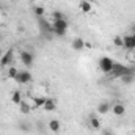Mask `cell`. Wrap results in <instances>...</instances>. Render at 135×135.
<instances>
[{"label":"cell","instance_id":"2","mask_svg":"<svg viewBox=\"0 0 135 135\" xmlns=\"http://www.w3.org/2000/svg\"><path fill=\"white\" fill-rule=\"evenodd\" d=\"M132 72V69H129L127 66H124V65H121V63H115L113 65V69H112V72L110 74H113L115 77H123V75H126V74H131Z\"/></svg>","mask_w":135,"mask_h":135},{"label":"cell","instance_id":"5","mask_svg":"<svg viewBox=\"0 0 135 135\" xmlns=\"http://www.w3.org/2000/svg\"><path fill=\"white\" fill-rule=\"evenodd\" d=\"M32 74H30V71H19L17 72V75H16V82L17 83H21V85H25V83H28V82H32Z\"/></svg>","mask_w":135,"mask_h":135},{"label":"cell","instance_id":"29","mask_svg":"<svg viewBox=\"0 0 135 135\" xmlns=\"http://www.w3.org/2000/svg\"><path fill=\"white\" fill-rule=\"evenodd\" d=\"M132 38H134V42H135V35H132Z\"/></svg>","mask_w":135,"mask_h":135},{"label":"cell","instance_id":"28","mask_svg":"<svg viewBox=\"0 0 135 135\" xmlns=\"http://www.w3.org/2000/svg\"><path fill=\"white\" fill-rule=\"evenodd\" d=\"M2 55H3V50H2V49H0V58H2Z\"/></svg>","mask_w":135,"mask_h":135},{"label":"cell","instance_id":"4","mask_svg":"<svg viewBox=\"0 0 135 135\" xmlns=\"http://www.w3.org/2000/svg\"><path fill=\"white\" fill-rule=\"evenodd\" d=\"M21 61H22V65L25 68H32L33 66V61H35V55L32 52H28V50H22L21 52Z\"/></svg>","mask_w":135,"mask_h":135},{"label":"cell","instance_id":"7","mask_svg":"<svg viewBox=\"0 0 135 135\" xmlns=\"http://www.w3.org/2000/svg\"><path fill=\"white\" fill-rule=\"evenodd\" d=\"M11 60H13V49L6 50V52L2 55V58H0V66H2V68L8 66V65L11 63Z\"/></svg>","mask_w":135,"mask_h":135},{"label":"cell","instance_id":"3","mask_svg":"<svg viewBox=\"0 0 135 135\" xmlns=\"http://www.w3.org/2000/svg\"><path fill=\"white\" fill-rule=\"evenodd\" d=\"M113 65H115V61L112 58H108V57H102L101 60H99V69H101L102 72H105V74L112 72Z\"/></svg>","mask_w":135,"mask_h":135},{"label":"cell","instance_id":"14","mask_svg":"<svg viewBox=\"0 0 135 135\" xmlns=\"http://www.w3.org/2000/svg\"><path fill=\"white\" fill-rule=\"evenodd\" d=\"M71 46H72V49H74V50H82V49L85 47V41H83L82 38H75V39L72 41V44H71Z\"/></svg>","mask_w":135,"mask_h":135},{"label":"cell","instance_id":"30","mask_svg":"<svg viewBox=\"0 0 135 135\" xmlns=\"http://www.w3.org/2000/svg\"><path fill=\"white\" fill-rule=\"evenodd\" d=\"M134 60H135V54H134Z\"/></svg>","mask_w":135,"mask_h":135},{"label":"cell","instance_id":"27","mask_svg":"<svg viewBox=\"0 0 135 135\" xmlns=\"http://www.w3.org/2000/svg\"><path fill=\"white\" fill-rule=\"evenodd\" d=\"M131 30H132V35H135V24H132V25H131Z\"/></svg>","mask_w":135,"mask_h":135},{"label":"cell","instance_id":"23","mask_svg":"<svg viewBox=\"0 0 135 135\" xmlns=\"http://www.w3.org/2000/svg\"><path fill=\"white\" fill-rule=\"evenodd\" d=\"M17 72H19V71H17V68H9V69H8V77H9V79H16V75H17Z\"/></svg>","mask_w":135,"mask_h":135},{"label":"cell","instance_id":"11","mask_svg":"<svg viewBox=\"0 0 135 135\" xmlns=\"http://www.w3.org/2000/svg\"><path fill=\"white\" fill-rule=\"evenodd\" d=\"M110 110H112V105H110L108 102H101V104L98 105V113H99V115H107Z\"/></svg>","mask_w":135,"mask_h":135},{"label":"cell","instance_id":"8","mask_svg":"<svg viewBox=\"0 0 135 135\" xmlns=\"http://www.w3.org/2000/svg\"><path fill=\"white\" fill-rule=\"evenodd\" d=\"M112 112L116 116H123L126 113V105L124 104H115V105H112Z\"/></svg>","mask_w":135,"mask_h":135},{"label":"cell","instance_id":"15","mask_svg":"<svg viewBox=\"0 0 135 135\" xmlns=\"http://www.w3.org/2000/svg\"><path fill=\"white\" fill-rule=\"evenodd\" d=\"M11 102L16 104V105H19V104L22 102V94H21V91H13V94H11Z\"/></svg>","mask_w":135,"mask_h":135},{"label":"cell","instance_id":"20","mask_svg":"<svg viewBox=\"0 0 135 135\" xmlns=\"http://www.w3.org/2000/svg\"><path fill=\"white\" fill-rule=\"evenodd\" d=\"M121 79H123V83L129 85V83H132V82L135 80V75H134V72H131V74H126V75H123Z\"/></svg>","mask_w":135,"mask_h":135},{"label":"cell","instance_id":"22","mask_svg":"<svg viewBox=\"0 0 135 135\" xmlns=\"http://www.w3.org/2000/svg\"><path fill=\"white\" fill-rule=\"evenodd\" d=\"M35 16H36V17H42V16H44V8H42V6H35Z\"/></svg>","mask_w":135,"mask_h":135},{"label":"cell","instance_id":"26","mask_svg":"<svg viewBox=\"0 0 135 135\" xmlns=\"http://www.w3.org/2000/svg\"><path fill=\"white\" fill-rule=\"evenodd\" d=\"M85 47H86V49H93V44H91V42H86V41H85Z\"/></svg>","mask_w":135,"mask_h":135},{"label":"cell","instance_id":"10","mask_svg":"<svg viewBox=\"0 0 135 135\" xmlns=\"http://www.w3.org/2000/svg\"><path fill=\"white\" fill-rule=\"evenodd\" d=\"M79 8H80L82 13H90V11L93 9V3H91L90 0H82V2L79 3Z\"/></svg>","mask_w":135,"mask_h":135},{"label":"cell","instance_id":"16","mask_svg":"<svg viewBox=\"0 0 135 135\" xmlns=\"http://www.w3.org/2000/svg\"><path fill=\"white\" fill-rule=\"evenodd\" d=\"M47 101V98H33V108H39V107H44V104Z\"/></svg>","mask_w":135,"mask_h":135},{"label":"cell","instance_id":"24","mask_svg":"<svg viewBox=\"0 0 135 135\" xmlns=\"http://www.w3.org/2000/svg\"><path fill=\"white\" fill-rule=\"evenodd\" d=\"M113 44H115L116 47H123V38H121V36H115V38H113Z\"/></svg>","mask_w":135,"mask_h":135},{"label":"cell","instance_id":"18","mask_svg":"<svg viewBox=\"0 0 135 135\" xmlns=\"http://www.w3.org/2000/svg\"><path fill=\"white\" fill-rule=\"evenodd\" d=\"M90 124H91V127L96 129V131L101 129V121H99V118H96V116H93V115L90 116Z\"/></svg>","mask_w":135,"mask_h":135},{"label":"cell","instance_id":"17","mask_svg":"<svg viewBox=\"0 0 135 135\" xmlns=\"http://www.w3.org/2000/svg\"><path fill=\"white\" fill-rule=\"evenodd\" d=\"M19 131H22L24 134H28V132L32 131L30 123H27V121H21V123H19Z\"/></svg>","mask_w":135,"mask_h":135},{"label":"cell","instance_id":"25","mask_svg":"<svg viewBox=\"0 0 135 135\" xmlns=\"http://www.w3.org/2000/svg\"><path fill=\"white\" fill-rule=\"evenodd\" d=\"M101 134L102 135H113V131H112V129H104Z\"/></svg>","mask_w":135,"mask_h":135},{"label":"cell","instance_id":"19","mask_svg":"<svg viewBox=\"0 0 135 135\" xmlns=\"http://www.w3.org/2000/svg\"><path fill=\"white\" fill-rule=\"evenodd\" d=\"M19 108H21V113H22V115H28L30 110H32V107H30L27 102H24V101L19 104Z\"/></svg>","mask_w":135,"mask_h":135},{"label":"cell","instance_id":"31","mask_svg":"<svg viewBox=\"0 0 135 135\" xmlns=\"http://www.w3.org/2000/svg\"><path fill=\"white\" fill-rule=\"evenodd\" d=\"M0 39H2V35H0Z\"/></svg>","mask_w":135,"mask_h":135},{"label":"cell","instance_id":"13","mask_svg":"<svg viewBox=\"0 0 135 135\" xmlns=\"http://www.w3.org/2000/svg\"><path fill=\"white\" fill-rule=\"evenodd\" d=\"M42 108H44L46 112H55V108H57V101H55V99H47Z\"/></svg>","mask_w":135,"mask_h":135},{"label":"cell","instance_id":"1","mask_svg":"<svg viewBox=\"0 0 135 135\" xmlns=\"http://www.w3.org/2000/svg\"><path fill=\"white\" fill-rule=\"evenodd\" d=\"M68 27H69V24H68L66 19H61V21H54V24H52V28H54V35H57V36H65L68 33Z\"/></svg>","mask_w":135,"mask_h":135},{"label":"cell","instance_id":"6","mask_svg":"<svg viewBox=\"0 0 135 135\" xmlns=\"http://www.w3.org/2000/svg\"><path fill=\"white\" fill-rule=\"evenodd\" d=\"M38 24H39V28H41V32L46 35H54V28H52V25L44 19V17H38Z\"/></svg>","mask_w":135,"mask_h":135},{"label":"cell","instance_id":"21","mask_svg":"<svg viewBox=\"0 0 135 135\" xmlns=\"http://www.w3.org/2000/svg\"><path fill=\"white\" fill-rule=\"evenodd\" d=\"M52 17H54V21L66 19V16H65V13H63V11H54V13H52Z\"/></svg>","mask_w":135,"mask_h":135},{"label":"cell","instance_id":"32","mask_svg":"<svg viewBox=\"0 0 135 135\" xmlns=\"http://www.w3.org/2000/svg\"><path fill=\"white\" fill-rule=\"evenodd\" d=\"M30 2H35V0H30Z\"/></svg>","mask_w":135,"mask_h":135},{"label":"cell","instance_id":"9","mask_svg":"<svg viewBox=\"0 0 135 135\" xmlns=\"http://www.w3.org/2000/svg\"><path fill=\"white\" fill-rule=\"evenodd\" d=\"M123 47H126V49H135V42H134V38H132V35H127V36H124L123 38Z\"/></svg>","mask_w":135,"mask_h":135},{"label":"cell","instance_id":"12","mask_svg":"<svg viewBox=\"0 0 135 135\" xmlns=\"http://www.w3.org/2000/svg\"><path fill=\"white\" fill-rule=\"evenodd\" d=\"M49 129H50L52 132L58 134V132H60V129H61L60 121H58V119H50V121H49Z\"/></svg>","mask_w":135,"mask_h":135}]
</instances>
